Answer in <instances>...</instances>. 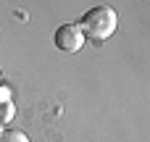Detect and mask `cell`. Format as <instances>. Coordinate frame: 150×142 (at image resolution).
<instances>
[{"instance_id":"cell-4","label":"cell","mask_w":150,"mask_h":142,"mask_svg":"<svg viewBox=\"0 0 150 142\" xmlns=\"http://www.w3.org/2000/svg\"><path fill=\"white\" fill-rule=\"evenodd\" d=\"M13 103L11 100H3L0 103V124H11V119H13Z\"/></svg>"},{"instance_id":"cell-3","label":"cell","mask_w":150,"mask_h":142,"mask_svg":"<svg viewBox=\"0 0 150 142\" xmlns=\"http://www.w3.org/2000/svg\"><path fill=\"white\" fill-rule=\"evenodd\" d=\"M0 142H29V137L21 129H5L0 132Z\"/></svg>"},{"instance_id":"cell-2","label":"cell","mask_w":150,"mask_h":142,"mask_svg":"<svg viewBox=\"0 0 150 142\" xmlns=\"http://www.w3.org/2000/svg\"><path fill=\"white\" fill-rule=\"evenodd\" d=\"M55 47L58 50H63V53H76V50H82V45H84V32H82V26L79 24H61L58 29H55Z\"/></svg>"},{"instance_id":"cell-1","label":"cell","mask_w":150,"mask_h":142,"mask_svg":"<svg viewBox=\"0 0 150 142\" xmlns=\"http://www.w3.org/2000/svg\"><path fill=\"white\" fill-rule=\"evenodd\" d=\"M79 26H82V32H84L87 40H92V42H105L108 37H113V32H116V26H119V16H116V11L108 8V5H95V8H90V11L82 16Z\"/></svg>"}]
</instances>
